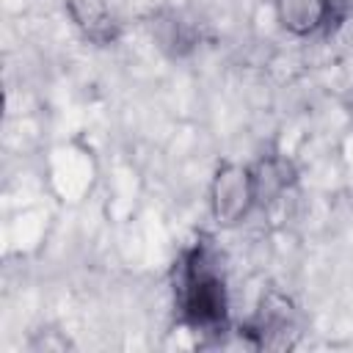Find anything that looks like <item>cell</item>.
Masks as SVG:
<instances>
[{"instance_id":"1","label":"cell","mask_w":353,"mask_h":353,"mask_svg":"<svg viewBox=\"0 0 353 353\" xmlns=\"http://www.w3.org/2000/svg\"><path fill=\"white\" fill-rule=\"evenodd\" d=\"M174 306L193 331H218L226 325L229 295L221 256L210 240H196L174 265Z\"/></svg>"},{"instance_id":"2","label":"cell","mask_w":353,"mask_h":353,"mask_svg":"<svg viewBox=\"0 0 353 353\" xmlns=\"http://www.w3.org/2000/svg\"><path fill=\"white\" fill-rule=\"evenodd\" d=\"M256 204H259V199H256L254 168L245 163H234V160L221 163L210 179V215H212V221L223 229L237 226L254 212Z\"/></svg>"},{"instance_id":"3","label":"cell","mask_w":353,"mask_h":353,"mask_svg":"<svg viewBox=\"0 0 353 353\" xmlns=\"http://www.w3.org/2000/svg\"><path fill=\"white\" fill-rule=\"evenodd\" d=\"M298 309L295 303L279 292V290H268L259 298V306L254 309L245 331L254 339L256 347H290L292 339L298 336Z\"/></svg>"},{"instance_id":"4","label":"cell","mask_w":353,"mask_h":353,"mask_svg":"<svg viewBox=\"0 0 353 353\" xmlns=\"http://www.w3.org/2000/svg\"><path fill=\"white\" fill-rule=\"evenodd\" d=\"M66 17L74 30L91 44H113L119 39V22L108 0H63Z\"/></svg>"},{"instance_id":"5","label":"cell","mask_w":353,"mask_h":353,"mask_svg":"<svg viewBox=\"0 0 353 353\" xmlns=\"http://www.w3.org/2000/svg\"><path fill=\"white\" fill-rule=\"evenodd\" d=\"M334 0H273V14L290 36H314L334 17Z\"/></svg>"},{"instance_id":"6","label":"cell","mask_w":353,"mask_h":353,"mask_svg":"<svg viewBox=\"0 0 353 353\" xmlns=\"http://www.w3.org/2000/svg\"><path fill=\"white\" fill-rule=\"evenodd\" d=\"M149 30H152V39L154 44L174 55V58H182L185 52H190L196 44H199V33H196V25L190 19H185V14L174 11V8H163L152 17L149 22Z\"/></svg>"},{"instance_id":"7","label":"cell","mask_w":353,"mask_h":353,"mask_svg":"<svg viewBox=\"0 0 353 353\" xmlns=\"http://www.w3.org/2000/svg\"><path fill=\"white\" fill-rule=\"evenodd\" d=\"M251 168H254V176H256V199H259V204L279 199L292 185L290 163H284L281 157H265Z\"/></svg>"}]
</instances>
